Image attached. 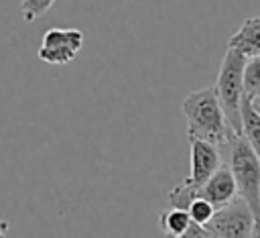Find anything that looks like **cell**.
<instances>
[{
  "label": "cell",
  "mask_w": 260,
  "mask_h": 238,
  "mask_svg": "<svg viewBox=\"0 0 260 238\" xmlns=\"http://www.w3.org/2000/svg\"><path fill=\"white\" fill-rule=\"evenodd\" d=\"M181 110L187 120V138H199L213 144H230L238 138L228 124L215 85L191 92L183 100Z\"/></svg>",
  "instance_id": "obj_1"
},
{
  "label": "cell",
  "mask_w": 260,
  "mask_h": 238,
  "mask_svg": "<svg viewBox=\"0 0 260 238\" xmlns=\"http://www.w3.org/2000/svg\"><path fill=\"white\" fill-rule=\"evenodd\" d=\"M248 57L242 55L236 49H228L217 73L215 92L219 98V104L225 112L228 124L236 136H242V100L246 96L244 90V67Z\"/></svg>",
  "instance_id": "obj_2"
},
{
  "label": "cell",
  "mask_w": 260,
  "mask_h": 238,
  "mask_svg": "<svg viewBox=\"0 0 260 238\" xmlns=\"http://www.w3.org/2000/svg\"><path fill=\"white\" fill-rule=\"evenodd\" d=\"M230 144V169L234 173L238 193L248 201L254 216L260 218V159L244 134L234 138Z\"/></svg>",
  "instance_id": "obj_3"
},
{
  "label": "cell",
  "mask_w": 260,
  "mask_h": 238,
  "mask_svg": "<svg viewBox=\"0 0 260 238\" xmlns=\"http://www.w3.org/2000/svg\"><path fill=\"white\" fill-rule=\"evenodd\" d=\"M256 216L244 197H236L232 203L215 210V216L205 226L219 238H250Z\"/></svg>",
  "instance_id": "obj_4"
},
{
  "label": "cell",
  "mask_w": 260,
  "mask_h": 238,
  "mask_svg": "<svg viewBox=\"0 0 260 238\" xmlns=\"http://www.w3.org/2000/svg\"><path fill=\"white\" fill-rule=\"evenodd\" d=\"M81 47H83V33L79 28L53 26L43 35V41H41L37 55L43 63L67 65L77 57Z\"/></svg>",
  "instance_id": "obj_5"
},
{
  "label": "cell",
  "mask_w": 260,
  "mask_h": 238,
  "mask_svg": "<svg viewBox=\"0 0 260 238\" xmlns=\"http://www.w3.org/2000/svg\"><path fill=\"white\" fill-rule=\"evenodd\" d=\"M238 185H236V179H234V173L230 167L221 165L207 181L205 185L197 191V197H203L207 199L215 210L232 203L236 197H238Z\"/></svg>",
  "instance_id": "obj_6"
},
{
  "label": "cell",
  "mask_w": 260,
  "mask_h": 238,
  "mask_svg": "<svg viewBox=\"0 0 260 238\" xmlns=\"http://www.w3.org/2000/svg\"><path fill=\"white\" fill-rule=\"evenodd\" d=\"M228 49H236L242 55L258 57L260 55V16H250L242 22L238 33H234L228 41Z\"/></svg>",
  "instance_id": "obj_7"
},
{
  "label": "cell",
  "mask_w": 260,
  "mask_h": 238,
  "mask_svg": "<svg viewBox=\"0 0 260 238\" xmlns=\"http://www.w3.org/2000/svg\"><path fill=\"white\" fill-rule=\"evenodd\" d=\"M158 224H160V230L165 232L167 238H181L189 230V226L193 224V220H191V216H189L187 210L169 207L167 212L160 214Z\"/></svg>",
  "instance_id": "obj_8"
},
{
  "label": "cell",
  "mask_w": 260,
  "mask_h": 238,
  "mask_svg": "<svg viewBox=\"0 0 260 238\" xmlns=\"http://www.w3.org/2000/svg\"><path fill=\"white\" fill-rule=\"evenodd\" d=\"M242 128H244L242 134L246 136V140L260 159V114L254 110L252 100L248 96H244L242 100Z\"/></svg>",
  "instance_id": "obj_9"
},
{
  "label": "cell",
  "mask_w": 260,
  "mask_h": 238,
  "mask_svg": "<svg viewBox=\"0 0 260 238\" xmlns=\"http://www.w3.org/2000/svg\"><path fill=\"white\" fill-rule=\"evenodd\" d=\"M244 90L246 96L252 100L260 94V55L250 57L244 67Z\"/></svg>",
  "instance_id": "obj_10"
},
{
  "label": "cell",
  "mask_w": 260,
  "mask_h": 238,
  "mask_svg": "<svg viewBox=\"0 0 260 238\" xmlns=\"http://www.w3.org/2000/svg\"><path fill=\"white\" fill-rule=\"evenodd\" d=\"M53 4L55 0H20V14L24 22H35L43 18Z\"/></svg>",
  "instance_id": "obj_11"
},
{
  "label": "cell",
  "mask_w": 260,
  "mask_h": 238,
  "mask_svg": "<svg viewBox=\"0 0 260 238\" xmlns=\"http://www.w3.org/2000/svg\"><path fill=\"white\" fill-rule=\"evenodd\" d=\"M187 212H189L191 220L195 224H199V226H207L211 222V218L215 216V207L207 199H203V197H195L191 201V205L187 207Z\"/></svg>",
  "instance_id": "obj_12"
},
{
  "label": "cell",
  "mask_w": 260,
  "mask_h": 238,
  "mask_svg": "<svg viewBox=\"0 0 260 238\" xmlns=\"http://www.w3.org/2000/svg\"><path fill=\"white\" fill-rule=\"evenodd\" d=\"M181 238H207V228L205 226H199V224H191L189 230L181 236Z\"/></svg>",
  "instance_id": "obj_13"
},
{
  "label": "cell",
  "mask_w": 260,
  "mask_h": 238,
  "mask_svg": "<svg viewBox=\"0 0 260 238\" xmlns=\"http://www.w3.org/2000/svg\"><path fill=\"white\" fill-rule=\"evenodd\" d=\"M250 238H260V218H256L254 228H252V236Z\"/></svg>",
  "instance_id": "obj_14"
},
{
  "label": "cell",
  "mask_w": 260,
  "mask_h": 238,
  "mask_svg": "<svg viewBox=\"0 0 260 238\" xmlns=\"http://www.w3.org/2000/svg\"><path fill=\"white\" fill-rule=\"evenodd\" d=\"M6 230H8V222H0V238H6Z\"/></svg>",
  "instance_id": "obj_15"
},
{
  "label": "cell",
  "mask_w": 260,
  "mask_h": 238,
  "mask_svg": "<svg viewBox=\"0 0 260 238\" xmlns=\"http://www.w3.org/2000/svg\"><path fill=\"white\" fill-rule=\"evenodd\" d=\"M252 106H254V110L260 114V94H258L256 98H252Z\"/></svg>",
  "instance_id": "obj_16"
},
{
  "label": "cell",
  "mask_w": 260,
  "mask_h": 238,
  "mask_svg": "<svg viewBox=\"0 0 260 238\" xmlns=\"http://www.w3.org/2000/svg\"><path fill=\"white\" fill-rule=\"evenodd\" d=\"M207 238H219L215 232H211V230H207Z\"/></svg>",
  "instance_id": "obj_17"
}]
</instances>
